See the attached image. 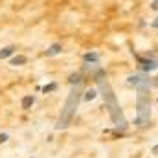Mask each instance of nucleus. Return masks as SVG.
Listing matches in <instances>:
<instances>
[{"label": "nucleus", "instance_id": "1", "mask_svg": "<svg viewBox=\"0 0 158 158\" xmlns=\"http://www.w3.org/2000/svg\"><path fill=\"white\" fill-rule=\"evenodd\" d=\"M99 83H101V90H103V98H105V101L109 103V110L114 114V121H116V125L121 127V129H125L127 125H125V119L121 116V112H119V107L116 105V98H114V94H112V90H110V86H109V83L105 81V77L101 76L99 77Z\"/></svg>", "mask_w": 158, "mask_h": 158}, {"label": "nucleus", "instance_id": "2", "mask_svg": "<svg viewBox=\"0 0 158 158\" xmlns=\"http://www.w3.org/2000/svg\"><path fill=\"white\" fill-rule=\"evenodd\" d=\"M63 52V44L61 42H53L46 52H44V57H53V55H59Z\"/></svg>", "mask_w": 158, "mask_h": 158}, {"label": "nucleus", "instance_id": "3", "mask_svg": "<svg viewBox=\"0 0 158 158\" xmlns=\"http://www.w3.org/2000/svg\"><path fill=\"white\" fill-rule=\"evenodd\" d=\"M35 99H37L35 96H31V94H26V96L20 99V107H22L24 110H30V109L35 105Z\"/></svg>", "mask_w": 158, "mask_h": 158}, {"label": "nucleus", "instance_id": "4", "mask_svg": "<svg viewBox=\"0 0 158 158\" xmlns=\"http://www.w3.org/2000/svg\"><path fill=\"white\" fill-rule=\"evenodd\" d=\"M17 52V46L15 44H7L4 48H0V59H7V57H13Z\"/></svg>", "mask_w": 158, "mask_h": 158}, {"label": "nucleus", "instance_id": "5", "mask_svg": "<svg viewBox=\"0 0 158 158\" xmlns=\"http://www.w3.org/2000/svg\"><path fill=\"white\" fill-rule=\"evenodd\" d=\"M26 63H28V55H22V53H17V55H13L9 59V64L11 66H22Z\"/></svg>", "mask_w": 158, "mask_h": 158}, {"label": "nucleus", "instance_id": "6", "mask_svg": "<svg viewBox=\"0 0 158 158\" xmlns=\"http://www.w3.org/2000/svg\"><path fill=\"white\" fill-rule=\"evenodd\" d=\"M79 83H83V74H81V72L72 74V76H70V85H79Z\"/></svg>", "mask_w": 158, "mask_h": 158}, {"label": "nucleus", "instance_id": "7", "mask_svg": "<svg viewBox=\"0 0 158 158\" xmlns=\"http://www.w3.org/2000/svg\"><path fill=\"white\" fill-rule=\"evenodd\" d=\"M96 98V90H86L85 92V99L88 101V99H94Z\"/></svg>", "mask_w": 158, "mask_h": 158}, {"label": "nucleus", "instance_id": "8", "mask_svg": "<svg viewBox=\"0 0 158 158\" xmlns=\"http://www.w3.org/2000/svg\"><path fill=\"white\" fill-rule=\"evenodd\" d=\"M55 88H57V83H52V85L44 86V94H48V92H52V90H55Z\"/></svg>", "mask_w": 158, "mask_h": 158}, {"label": "nucleus", "instance_id": "9", "mask_svg": "<svg viewBox=\"0 0 158 158\" xmlns=\"http://www.w3.org/2000/svg\"><path fill=\"white\" fill-rule=\"evenodd\" d=\"M9 140V134L7 132H0V143H6Z\"/></svg>", "mask_w": 158, "mask_h": 158}, {"label": "nucleus", "instance_id": "10", "mask_svg": "<svg viewBox=\"0 0 158 158\" xmlns=\"http://www.w3.org/2000/svg\"><path fill=\"white\" fill-rule=\"evenodd\" d=\"M153 153H155V155H158V145H156V147H153Z\"/></svg>", "mask_w": 158, "mask_h": 158}]
</instances>
